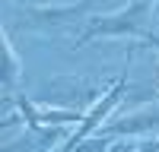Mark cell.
<instances>
[{
    "label": "cell",
    "mask_w": 159,
    "mask_h": 152,
    "mask_svg": "<svg viewBox=\"0 0 159 152\" xmlns=\"http://www.w3.org/2000/svg\"><path fill=\"white\" fill-rule=\"evenodd\" d=\"M153 3L150 0H130L124 10L111 13V16H89L83 35L76 38V48H83L86 41L99 35H111V38H147L150 35V25H147V16H150Z\"/></svg>",
    "instance_id": "cell-1"
},
{
    "label": "cell",
    "mask_w": 159,
    "mask_h": 152,
    "mask_svg": "<svg viewBox=\"0 0 159 152\" xmlns=\"http://www.w3.org/2000/svg\"><path fill=\"white\" fill-rule=\"evenodd\" d=\"M127 76H130V60H127V67H124V73L121 76H118V79L111 82V89H108V92H105L102 95V101H96V105H92V111L86 114V117H83V124H80V130L67 139V143H64L57 152H73L80 143H86V139L89 136H96V130H99V127H102V120L105 117H108V111L118 105V101H121L124 98V89H127Z\"/></svg>",
    "instance_id": "cell-2"
},
{
    "label": "cell",
    "mask_w": 159,
    "mask_h": 152,
    "mask_svg": "<svg viewBox=\"0 0 159 152\" xmlns=\"http://www.w3.org/2000/svg\"><path fill=\"white\" fill-rule=\"evenodd\" d=\"M86 10H89V3L64 6V10H29V6H25L22 19H25V25H29V29H64L67 22L80 19Z\"/></svg>",
    "instance_id": "cell-3"
},
{
    "label": "cell",
    "mask_w": 159,
    "mask_h": 152,
    "mask_svg": "<svg viewBox=\"0 0 159 152\" xmlns=\"http://www.w3.org/2000/svg\"><path fill=\"white\" fill-rule=\"evenodd\" d=\"M153 127H159V108H150V111H143V114H130V117H121V120H115L108 124L105 130V136H134V133H147L153 130Z\"/></svg>",
    "instance_id": "cell-4"
},
{
    "label": "cell",
    "mask_w": 159,
    "mask_h": 152,
    "mask_svg": "<svg viewBox=\"0 0 159 152\" xmlns=\"http://www.w3.org/2000/svg\"><path fill=\"white\" fill-rule=\"evenodd\" d=\"M19 76V60H16V48H13V38L10 32H3V92L10 98V89Z\"/></svg>",
    "instance_id": "cell-5"
},
{
    "label": "cell",
    "mask_w": 159,
    "mask_h": 152,
    "mask_svg": "<svg viewBox=\"0 0 159 152\" xmlns=\"http://www.w3.org/2000/svg\"><path fill=\"white\" fill-rule=\"evenodd\" d=\"M38 120H42V127H61V124H83V114L80 111H67V108H45L38 111Z\"/></svg>",
    "instance_id": "cell-6"
},
{
    "label": "cell",
    "mask_w": 159,
    "mask_h": 152,
    "mask_svg": "<svg viewBox=\"0 0 159 152\" xmlns=\"http://www.w3.org/2000/svg\"><path fill=\"white\" fill-rule=\"evenodd\" d=\"M16 108H19V114H22V120H25V127H29L32 133H38V130H45V127H42V120H38V108L32 105L29 98H16Z\"/></svg>",
    "instance_id": "cell-7"
},
{
    "label": "cell",
    "mask_w": 159,
    "mask_h": 152,
    "mask_svg": "<svg viewBox=\"0 0 159 152\" xmlns=\"http://www.w3.org/2000/svg\"><path fill=\"white\" fill-rule=\"evenodd\" d=\"M115 143H111V136H105V133H96V136H89L86 143H80L73 152H108Z\"/></svg>",
    "instance_id": "cell-8"
},
{
    "label": "cell",
    "mask_w": 159,
    "mask_h": 152,
    "mask_svg": "<svg viewBox=\"0 0 159 152\" xmlns=\"http://www.w3.org/2000/svg\"><path fill=\"white\" fill-rule=\"evenodd\" d=\"M108 152H137V149H130V146H127V143H115V146H111V149H108Z\"/></svg>",
    "instance_id": "cell-9"
},
{
    "label": "cell",
    "mask_w": 159,
    "mask_h": 152,
    "mask_svg": "<svg viewBox=\"0 0 159 152\" xmlns=\"http://www.w3.org/2000/svg\"><path fill=\"white\" fill-rule=\"evenodd\" d=\"M19 3H25V6H29V3H32V0H19Z\"/></svg>",
    "instance_id": "cell-10"
},
{
    "label": "cell",
    "mask_w": 159,
    "mask_h": 152,
    "mask_svg": "<svg viewBox=\"0 0 159 152\" xmlns=\"http://www.w3.org/2000/svg\"><path fill=\"white\" fill-rule=\"evenodd\" d=\"M150 3H159V0H150Z\"/></svg>",
    "instance_id": "cell-11"
}]
</instances>
